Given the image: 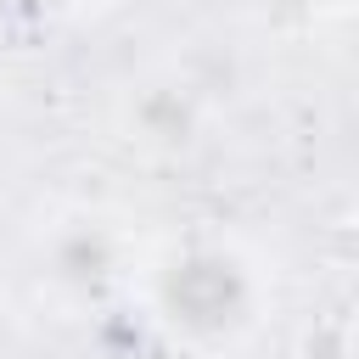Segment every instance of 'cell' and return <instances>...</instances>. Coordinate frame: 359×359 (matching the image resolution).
Masks as SVG:
<instances>
[{"label":"cell","instance_id":"1","mask_svg":"<svg viewBox=\"0 0 359 359\" xmlns=\"http://www.w3.org/2000/svg\"><path fill=\"white\" fill-rule=\"evenodd\" d=\"M135 292L146 320L185 353H230L275 309V280L230 236H180L140 258Z\"/></svg>","mask_w":359,"mask_h":359},{"label":"cell","instance_id":"2","mask_svg":"<svg viewBox=\"0 0 359 359\" xmlns=\"http://www.w3.org/2000/svg\"><path fill=\"white\" fill-rule=\"evenodd\" d=\"M34 258H39V280L73 303H90L101 292H112L118 280H129L140 269L135 258V241L123 230L118 213L107 208H62L39 224V241H34Z\"/></svg>","mask_w":359,"mask_h":359},{"label":"cell","instance_id":"3","mask_svg":"<svg viewBox=\"0 0 359 359\" xmlns=\"http://www.w3.org/2000/svg\"><path fill=\"white\" fill-rule=\"evenodd\" d=\"M112 135L140 163H185L208 140V101L180 73H140L112 95Z\"/></svg>","mask_w":359,"mask_h":359},{"label":"cell","instance_id":"4","mask_svg":"<svg viewBox=\"0 0 359 359\" xmlns=\"http://www.w3.org/2000/svg\"><path fill=\"white\" fill-rule=\"evenodd\" d=\"M275 6H286V11H303V17H353L359 11V0H275Z\"/></svg>","mask_w":359,"mask_h":359},{"label":"cell","instance_id":"5","mask_svg":"<svg viewBox=\"0 0 359 359\" xmlns=\"http://www.w3.org/2000/svg\"><path fill=\"white\" fill-rule=\"evenodd\" d=\"M0 359H17V342H11V331H6V320H0Z\"/></svg>","mask_w":359,"mask_h":359},{"label":"cell","instance_id":"6","mask_svg":"<svg viewBox=\"0 0 359 359\" xmlns=\"http://www.w3.org/2000/svg\"><path fill=\"white\" fill-rule=\"evenodd\" d=\"M50 6H62V11H90V6H107V0H50Z\"/></svg>","mask_w":359,"mask_h":359},{"label":"cell","instance_id":"7","mask_svg":"<svg viewBox=\"0 0 359 359\" xmlns=\"http://www.w3.org/2000/svg\"><path fill=\"white\" fill-rule=\"evenodd\" d=\"M348 247H353V252H359V208H353V213H348Z\"/></svg>","mask_w":359,"mask_h":359}]
</instances>
